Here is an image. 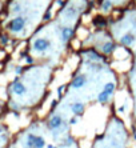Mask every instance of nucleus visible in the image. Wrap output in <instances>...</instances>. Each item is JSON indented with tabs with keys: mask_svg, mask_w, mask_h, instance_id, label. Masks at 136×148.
Here are the masks:
<instances>
[{
	"mask_svg": "<svg viewBox=\"0 0 136 148\" xmlns=\"http://www.w3.org/2000/svg\"><path fill=\"white\" fill-rule=\"evenodd\" d=\"M113 50H115V44L111 43V42L104 43V46H103V52H104V54H111Z\"/></svg>",
	"mask_w": 136,
	"mask_h": 148,
	"instance_id": "nucleus-11",
	"label": "nucleus"
},
{
	"mask_svg": "<svg viewBox=\"0 0 136 148\" xmlns=\"http://www.w3.org/2000/svg\"><path fill=\"white\" fill-rule=\"evenodd\" d=\"M71 109H72V112H74L75 115H82V113L84 112V104H82V103H75V104H72Z\"/></svg>",
	"mask_w": 136,
	"mask_h": 148,
	"instance_id": "nucleus-9",
	"label": "nucleus"
},
{
	"mask_svg": "<svg viewBox=\"0 0 136 148\" xmlns=\"http://www.w3.org/2000/svg\"><path fill=\"white\" fill-rule=\"evenodd\" d=\"M66 16H67V17H71V19H72V17H75V16H76V8L70 7L66 11Z\"/></svg>",
	"mask_w": 136,
	"mask_h": 148,
	"instance_id": "nucleus-14",
	"label": "nucleus"
},
{
	"mask_svg": "<svg viewBox=\"0 0 136 148\" xmlns=\"http://www.w3.org/2000/svg\"><path fill=\"white\" fill-rule=\"evenodd\" d=\"M47 148H54V147H52V144H48L47 145Z\"/></svg>",
	"mask_w": 136,
	"mask_h": 148,
	"instance_id": "nucleus-21",
	"label": "nucleus"
},
{
	"mask_svg": "<svg viewBox=\"0 0 136 148\" xmlns=\"http://www.w3.org/2000/svg\"><path fill=\"white\" fill-rule=\"evenodd\" d=\"M133 139H135V140H136V133H133Z\"/></svg>",
	"mask_w": 136,
	"mask_h": 148,
	"instance_id": "nucleus-22",
	"label": "nucleus"
},
{
	"mask_svg": "<svg viewBox=\"0 0 136 148\" xmlns=\"http://www.w3.org/2000/svg\"><path fill=\"white\" fill-rule=\"evenodd\" d=\"M124 109H125V105H121L120 108H119V112H124Z\"/></svg>",
	"mask_w": 136,
	"mask_h": 148,
	"instance_id": "nucleus-18",
	"label": "nucleus"
},
{
	"mask_svg": "<svg viewBox=\"0 0 136 148\" xmlns=\"http://www.w3.org/2000/svg\"><path fill=\"white\" fill-rule=\"evenodd\" d=\"M133 42H135V35H132V33H125L120 39V43L123 46H131Z\"/></svg>",
	"mask_w": 136,
	"mask_h": 148,
	"instance_id": "nucleus-6",
	"label": "nucleus"
},
{
	"mask_svg": "<svg viewBox=\"0 0 136 148\" xmlns=\"http://www.w3.org/2000/svg\"><path fill=\"white\" fill-rule=\"evenodd\" d=\"M27 62H28V63H32L33 60H32V58H27Z\"/></svg>",
	"mask_w": 136,
	"mask_h": 148,
	"instance_id": "nucleus-20",
	"label": "nucleus"
},
{
	"mask_svg": "<svg viewBox=\"0 0 136 148\" xmlns=\"http://www.w3.org/2000/svg\"><path fill=\"white\" fill-rule=\"evenodd\" d=\"M63 120H62V117L59 116V115H56V116H54L52 119L50 120V128L51 129H56L59 128L60 125H62Z\"/></svg>",
	"mask_w": 136,
	"mask_h": 148,
	"instance_id": "nucleus-7",
	"label": "nucleus"
},
{
	"mask_svg": "<svg viewBox=\"0 0 136 148\" xmlns=\"http://www.w3.org/2000/svg\"><path fill=\"white\" fill-rule=\"evenodd\" d=\"M72 36H74V29H72V28L64 27L62 29V36H60V38H62L63 43H67V42H68V40H70Z\"/></svg>",
	"mask_w": 136,
	"mask_h": 148,
	"instance_id": "nucleus-4",
	"label": "nucleus"
},
{
	"mask_svg": "<svg viewBox=\"0 0 136 148\" xmlns=\"http://www.w3.org/2000/svg\"><path fill=\"white\" fill-rule=\"evenodd\" d=\"M51 17H52V15H51V12H50V11H47V13H46V15H44V17H43V19H44V20H50Z\"/></svg>",
	"mask_w": 136,
	"mask_h": 148,
	"instance_id": "nucleus-15",
	"label": "nucleus"
},
{
	"mask_svg": "<svg viewBox=\"0 0 136 148\" xmlns=\"http://www.w3.org/2000/svg\"><path fill=\"white\" fill-rule=\"evenodd\" d=\"M87 79L84 75H79V76H76V78L72 80V87L74 88H82L84 84H86Z\"/></svg>",
	"mask_w": 136,
	"mask_h": 148,
	"instance_id": "nucleus-5",
	"label": "nucleus"
},
{
	"mask_svg": "<svg viewBox=\"0 0 136 148\" xmlns=\"http://www.w3.org/2000/svg\"><path fill=\"white\" fill-rule=\"evenodd\" d=\"M12 90H13V92H15L16 95H24L25 94V91H27V88L24 87L23 83L16 82L15 84H13V87H12Z\"/></svg>",
	"mask_w": 136,
	"mask_h": 148,
	"instance_id": "nucleus-8",
	"label": "nucleus"
},
{
	"mask_svg": "<svg viewBox=\"0 0 136 148\" xmlns=\"http://www.w3.org/2000/svg\"><path fill=\"white\" fill-rule=\"evenodd\" d=\"M111 8H112V3H111L109 0H104V1L101 3V11L103 12H109Z\"/></svg>",
	"mask_w": 136,
	"mask_h": 148,
	"instance_id": "nucleus-12",
	"label": "nucleus"
},
{
	"mask_svg": "<svg viewBox=\"0 0 136 148\" xmlns=\"http://www.w3.org/2000/svg\"><path fill=\"white\" fill-rule=\"evenodd\" d=\"M32 47H33L35 51H38V52H44V51H47L51 47V42L48 39L40 38V39H36L35 42H33Z\"/></svg>",
	"mask_w": 136,
	"mask_h": 148,
	"instance_id": "nucleus-3",
	"label": "nucleus"
},
{
	"mask_svg": "<svg viewBox=\"0 0 136 148\" xmlns=\"http://www.w3.org/2000/svg\"><path fill=\"white\" fill-rule=\"evenodd\" d=\"M24 25H25V20H24V17L17 16V17H15V19H12L11 21H9L8 28H9L12 32H20V31H23Z\"/></svg>",
	"mask_w": 136,
	"mask_h": 148,
	"instance_id": "nucleus-1",
	"label": "nucleus"
},
{
	"mask_svg": "<svg viewBox=\"0 0 136 148\" xmlns=\"http://www.w3.org/2000/svg\"><path fill=\"white\" fill-rule=\"evenodd\" d=\"M103 91L108 92L109 95H112L113 91H115V84H113V83H107V84L104 86V88H103Z\"/></svg>",
	"mask_w": 136,
	"mask_h": 148,
	"instance_id": "nucleus-13",
	"label": "nucleus"
},
{
	"mask_svg": "<svg viewBox=\"0 0 136 148\" xmlns=\"http://www.w3.org/2000/svg\"><path fill=\"white\" fill-rule=\"evenodd\" d=\"M27 145L29 148H43L46 145L43 137L40 136H35V135H28V140H27Z\"/></svg>",
	"mask_w": 136,
	"mask_h": 148,
	"instance_id": "nucleus-2",
	"label": "nucleus"
},
{
	"mask_svg": "<svg viewBox=\"0 0 136 148\" xmlns=\"http://www.w3.org/2000/svg\"><path fill=\"white\" fill-rule=\"evenodd\" d=\"M70 123L71 124H76V123H78V119H76V117H72V119L70 120Z\"/></svg>",
	"mask_w": 136,
	"mask_h": 148,
	"instance_id": "nucleus-17",
	"label": "nucleus"
},
{
	"mask_svg": "<svg viewBox=\"0 0 136 148\" xmlns=\"http://www.w3.org/2000/svg\"><path fill=\"white\" fill-rule=\"evenodd\" d=\"M20 72H21V67H17L16 68V74H20Z\"/></svg>",
	"mask_w": 136,
	"mask_h": 148,
	"instance_id": "nucleus-19",
	"label": "nucleus"
},
{
	"mask_svg": "<svg viewBox=\"0 0 136 148\" xmlns=\"http://www.w3.org/2000/svg\"><path fill=\"white\" fill-rule=\"evenodd\" d=\"M108 99H109V94H108V92H105V91H101L100 94H99V96H97V101L101 103V104L107 103Z\"/></svg>",
	"mask_w": 136,
	"mask_h": 148,
	"instance_id": "nucleus-10",
	"label": "nucleus"
},
{
	"mask_svg": "<svg viewBox=\"0 0 136 148\" xmlns=\"http://www.w3.org/2000/svg\"><path fill=\"white\" fill-rule=\"evenodd\" d=\"M63 90H64V86H60V87H59V88H58V94H59V96H60V95H62Z\"/></svg>",
	"mask_w": 136,
	"mask_h": 148,
	"instance_id": "nucleus-16",
	"label": "nucleus"
},
{
	"mask_svg": "<svg viewBox=\"0 0 136 148\" xmlns=\"http://www.w3.org/2000/svg\"><path fill=\"white\" fill-rule=\"evenodd\" d=\"M54 148H56V147H54Z\"/></svg>",
	"mask_w": 136,
	"mask_h": 148,
	"instance_id": "nucleus-23",
	"label": "nucleus"
}]
</instances>
